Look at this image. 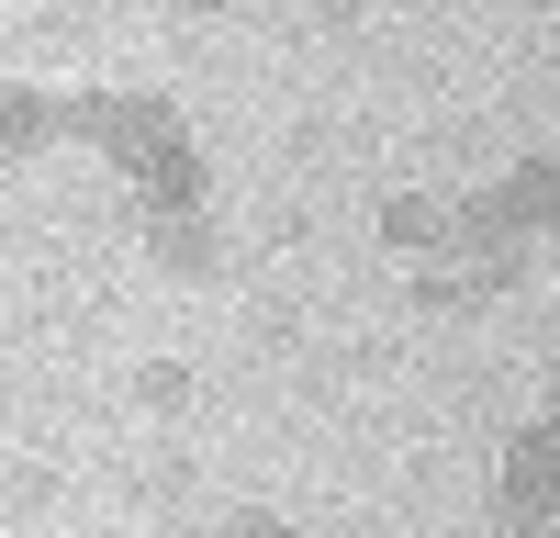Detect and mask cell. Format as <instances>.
Instances as JSON below:
<instances>
[{"label": "cell", "instance_id": "obj_1", "mask_svg": "<svg viewBox=\"0 0 560 538\" xmlns=\"http://www.w3.org/2000/svg\"><path fill=\"white\" fill-rule=\"evenodd\" d=\"M68 134H90V147H113L124 168H147L179 147V113L158 102V90H68Z\"/></svg>", "mask_w": 560, "mask_h": 538}, {"label": "cell", "instance_id": "obj_2", "mask_svg": "<svg viewBox=\"0 0 560 538\" xmlns=\"http://www.w3.org/2000/svg\"><path fill=\"white\" fill-rule=\"evenodd\" d=\"M493 493H504V516H560V416H549V426H527L516 448H504Z\"/></svg>", "mask_w": 560, "mask_h": 538}, {"label": "cell", "instance_id": "obj_3", "mask_svg": "<svg viewBox=\"0 0 560 538\" xmlns=\"http://www.w3.org/2000/svg\"><path fill=\"white\" fill-rule=\"evenodd\" d=\"M482 213L504 224V236H538V224H560V157H516L482 191Z\"/></svg>", "mask_w": 560, "mask_h": 538}, {"label": "cell", "instance_id": "obj_4", "mask_svg": "<svg viewBox=\"0 0 560 538\" xmlns=\"http://www.w3.org/2000/svg\"><path fill=\"white\" fill-rule=\"evenodd\" d=\"M382 236L415 247V258H448V247H459V202H438V191H393V202H382Z\"/></svg>", "mask_w": 560, "mask_h": 538}, {"label": "cell", "instance_id": "obj_5", "mask_svg": "<svg viewBox=\"0 0 560 538\" xmlns=\"http://www.w3.org/2000/svg\"><path fill=\"white\" fill-rule=\"evenodd\" d=\"M68 134V102H45V90H0V157H45Z\"/></svg>", "mask_w": 560, "mask_h": 538}, {"label": "cell", "instance_id": "obj_6", "mask_svg": "<svg viewBox=\"0 0 560 538\" xmlns=\"http://www.w3.org/2000/svg\"><path fill=\"white\" fill-rule=\"evenodd\" d=\"M135 202H147V224H158V213H191V202H202V157H191V147L147 157V168H135Z\"/></svg>", "mask_w": 560, "mask_h": 538}, {"label": "cell", "instance_id": "obj_7", "mask_svg": "<svg viewBox=\"0 0 560 538\" xmlns=\"http://www.w3.org/2000/svg\"><path fill=\"white\" fill-rule=\"evenodd\" d=\"M147 258H158V269H179V281H191V269H213V258H224V236H213L202 213H158V224H147Z\"/></svg>", "mask_w": 560, "mask_h": 538}, {"label": "cell", "instance_id": "obj_8", "mask_svg": "<svg viewBox=\"0 0 560 538\" xmlns=\"http://www.w3.org/2000/svg\"><path fill=\"white\" fill-rule=\"evenodd\" d=\"M135 393H147V404H158V416H168V404H191V371H179V359H158V371H147V382H135Z\"/></svg>", "mask_w": 560, "mask_h": 538}, {"label": "cell", "instance_id": "obj_9", "mask_svg": "<svg viewBox=\"0 0 560 538\" xmlns=\"http://www.w3.org/2000/svg\"><path fill=\"white\" fill-rule=\"evenodd\" d=\"M224 538H303V527H280V516H224Z\"/></svg>", "mask_w": 560, "mask_h": 538}, {"label": "cell", "instance_id": "obj_10", "mask_svg": "<svg viewBox=\"0 0 560 538\" xmlns=\"http://www.w3.org/2000/svg\"><path fill=\"white\" fill-rule=\"evenodd\" d=\"M516 538H560V516H516Z\"/></svg>", "mask_w": 560, "mask_h": 538}, {"label": "cell", "instance_id": "obj_11", "mask_svg": "<svg viewBox=\"0 0 560 538\" xmlns=\"http://www.w3.org/2000/svg\"><path fill=\"white\" fill-rule=\"evenodd\" d=\"M158 12H224V0H158Z\"/></svg>", "mask_w": 560, "mask_h": 538}, {"label": "cell", "instance_id": "obj_12", "mask_svg": "<svg viewBox=\"0 0 560 538\" xmlns=\"http://www.w3.org/2000/svg\"><path fill=\"white\" fill-rule=\"evenodd\" d=\"M516 12H549V0H516Z\"/></svg>", "mask_w": 560, "mask_h": 538}]
</instances>
